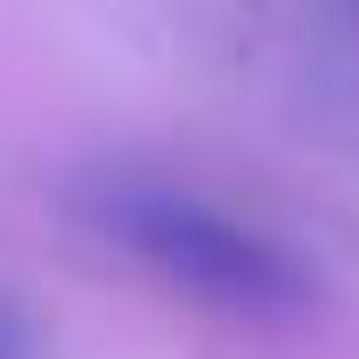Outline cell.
Listing matches in <instances>:
<instances>
[{
    "label": "cell",
    "instance_id": "obj_1",
    "mask_svg": "<svg viewBox=\"0 0 359 359\" xmlns=\"http://www.w3.org/2000/svg\"><path fill=\"white\" fill-rule=\"evenodd\" d=\"M82 221L98 237H114L123 253L156 269L163 286L196 294V302H221V311H294L311 278L269 229L221 212L196 188H172V180L147 172H98L82 188Z\"/></svg>",
    "mask_w": 359,
    "mask_h": 359
},
{
    "label": "cell",
    "instance_id": "obj_2",
    "mask_svg": "<svg viewBox=\"0 0 359 359\" xmlns=\"http://www.w3.org/2000/svg\"><path fill=\"white\" fill-rule=\"evenodd\" d=\"M0 359H33V335H25V318L0 302Z\"/></svg>",
    "mask_w": 359,
    "mask_h": 359
}]
</instances>
